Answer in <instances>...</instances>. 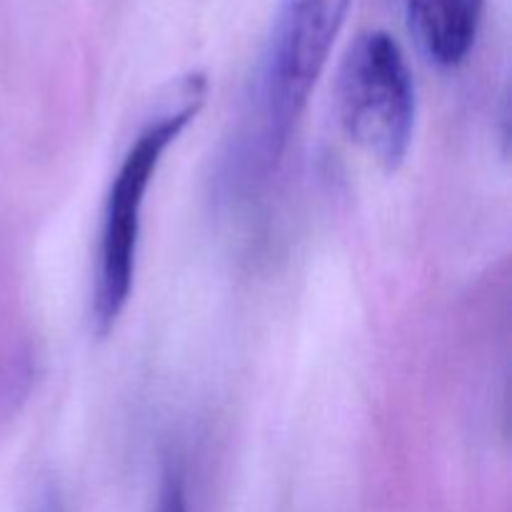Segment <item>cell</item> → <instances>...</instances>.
I'll list each match as a JSON object with an SVG mask.
<instances>
[{
	"instance_id": "obj_1",
	"label": "cell",
	"mask_w": 512,
	"mask_h": 512,
	"mask_svg": "<svg viewBox=\"0 0 512 512\" xmlns=\"http://www.w3.org/2000/svg\"><path fill=\"white\" fill-rule=\"evenodd\" d=\"M170 98L173 100H168L163 110L135 135L105 193L93 285V328L100 338L115 328L133 293L145 195L165 150L205 105V73L193 70L175 80Z\"/></svg>"
},
{
	"instance_id": "obj_2",
	"label": "cell",
	"mask_w": 512,
	"mask_h": 512,
	"mask_svg": "<svg viewBox=\"0 0 512 512\" xmlns=\"http://www.w3.org/2000/svg\"><path fill=\"white\" fill-rule=\"evenodd\" d=\"M353 0H275L255 78V150L278 163L303 115Z\"/></svg>"
},
{
	"instance_id": "obj_3",
	"label": "cell",
	"mask_w": 512,
	"mask_h": 512,
	"mask_svg": "<svg viewBox=\"0 0 512 512\" xmlns=\"http://www.w3.org/2000/svg\"><path fill=\"white\" fill-rule=\"evenodd\" d=\"M338 118L350 143L380 168L398 170L413 145L418 120L413 70L398 40L365 30L345 50L335 80Z\"/></svg>"
},
{
	"instance_id": "obj_4",
	"label": "cell",
	"mask_w": 512,
	"mask_h": 512,
	"mask_svg": "<svg viewBox=\"0 0 512 512\" xmlns=\"http://www.w3.org/2000/svg\"><path fill=\"white\" fill-rule=\"evenodd\" d=\"M485 0H405V20L420 53L438 68H458L478 40Z\"/></svg>"
},
{
	"instance_id": "obj_5",
	"label": "cell",
	"mask_w": 512,
	"mask_h": 512,
	"mask_svg": "<svg viewBox=\"0 0 512 512\" xmlns=\"http://www.w3.org/2000/svg\"><path fill=\"white\" fill-rule=\"evenodd\" d=\"M158 512H190L188 490H185L183 473L178 468H165L158 495Z\"/></svg>"
},
{
	"instance_id": "obj_6",
	"label": "cell",
	"mask_w": 512,
	"mask_h": 512,
	"mask_svg": "<svg viewBox=\"0 0 512 512\" xmlns=\"http://www.w3.org/2000/svg\"><path fill=\"white\" fill-rule=\"evenodd\" d=\"M33 512H63L58 493H55V490H48V493L38 500V505H35Z\"/></svg>"
}]
</instances>
